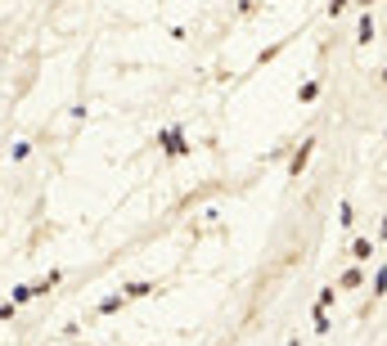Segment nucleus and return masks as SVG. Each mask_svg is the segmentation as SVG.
<instances>
[{"instance_id":"1","label":"nucleus","mask_w":387,"mask_h":346,"mask_svg":"<svg viewBox=\"0 0 387 346\" xmlns=\"http://www.w3.org/2000/svg\"><path fill=\"white\" fill-rule=\"evenodd\" d=\"M163 144H167V153H172V158L190 153V144H185V135H181V131H167V135H163Z\"/></svg>"},{"instance_id":"2","label":"nucleus","mask_w":387,"mask_h":346,"mask_svg":"<svg viewBox=\"0 0 387 346\" xmlns=\"http://www.w3.org/2000/svg\"><path fill=\"white\" fill-rule=\"evenodd\" d=\"M311 149H315V144H311V140H306V144H302V149H297V158H293V162H288V171H293V176H297V171H302V167H306V158H311Z\"/></svg>"},{"instance_id":"3","label":"nucleus","mask_w":387,"mask_h":346,"mask_svg":"<svg viewBox=\"0 0 387 346\" xmlns=\"http://www.w3.org/2000/svg\"><path fill=\"white\" fill-rule=\"evenodd\" d=\"M370 252H374V243H370V238H361V243L352 247V256H356V261H370Z\"/></svg>"},{"instance_id":"4","label":"nucleus","mask_w":387,"mask_h":346,"mask_svg":"<svg viewBox=\"0 0 387 346\" xmlns=\"http://www.w3.org/2000/svg\"><path fill=\"white\" fill-rule=\"evenodd\" d=\"M361 41H374V18H370V14L361 18Z\"/></svg>"},{"instance_id":"5","label":"nucleus","mask_w":387,"mask_h":346,"mask_svg":"<svg viewBox=\"0 0 387 346\" xmlns=\"http://www.w3.org/2000/svg\"><path fill=\"white\" fill-rule=\"evenodd\" d=\"M288 346H302V342H297V338H293V342H288Z\"/></svg>"}]
</instances>
